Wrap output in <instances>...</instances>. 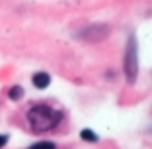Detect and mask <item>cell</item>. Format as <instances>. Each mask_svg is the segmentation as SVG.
<instances>
[{
	"mask_svg": "<svg viewBox=\"0 0 152 149\" xmlns=\"http://www.w3.org/2000/svg\"><path fill=\"white\" fill-rule=\"evenodd\" d=\"M80 137L84 141H90V143H96V141H98V136H96L92 130H82L80 131Z\"/></svg>",
	"mask_w": 152,
	"mask_h": 149,
	"instance_id": "52a82bcc",
	"label": "cell"
},
{
	"mask_svg": "<svg viewBox=\"0 0 152 149\" xmlns=\"http://www.w3.org/2000/svg\"><path fill=\"white\" fill-rule=\"evenodd\" d=\"M6 143H8V136H4V133H2V136H0V147H4Z\"/></svg>",
	"mask_w": 152,
	"mask_h": 149,
	"instance_id": "ba28073f",
	"label": "cell"
},
{
	"mask_svg": "<svg viewBox=\"0 0 152 149\" xmlns=\"http://www.w3.org/2000/svg\"><path fill=\"white\" fill-rule=\"evenodd\" d=\"M107 36H109V26H105V24H92V26L84 27L76 33V37L80 41H86V43H99Z\"/></svg>",
	"mask_w": 152,
	"mask_h": 149,
	"instance_id": "3957f363",
	"label": "cell"
},
{
	"mask_svg": "<svg viewBox=\"0 0 152 149\" xmlns=\"http://www.w3.org/2000/svg\"><path fill=\"white\" fill-rule=\"evenodd\" d=\"M31 82H33L35 88L43 90V88H47V86L51 85V77H49V73H35L31 77Z\"/></svg>",
	"mask_w": 152,
	"mask_h": 149,
	"instance_id": "277c9868",
	"label": "cell"
},
{
	"mask_svg": "<svg viewBox=\"0 0 152 149\" xmlns=\"http://www.w3.org/2000/svg\"><path fill=\"white\" fill-rule=\"evenodd\" d=\"M63 120V112L49 104H35L27 110V122H29V128L33 131H51L61 124Z\"/></svg>",
	"mask_w": 152,
	"mask_h": 149,
	"instance_id": "6da1fadb",
	"label": "cell"
},
{
	"mask_svg": "<svg viewBox=\"0 0 152 149\" xmlns=\"http://www.w3.org/2000/svg\"><path fill=\"white\" fill-rule=\"evenodd\" d=\"M27 149H57V145L53 141H37V143L29 145Z\"/></svg>",
	"mask_w": 152,
	"mask_h": 149,
	"instance_id": "8992f818",
	"label": "cell"
},
{
	"mask_svg": "<svg viewBox=\"0 0 152 149\" xmlns=\"http://www.w3.org/2000/svg\"><path fill=\"white\" fill-rule=\"evenodd\" d=\"M8 96H10V98H12V100H20V98H22V96H23V88H22V86H20V85L12 86V88H10V90H8Z\"/></svg>",
	"mask_w": 152,
	"mask_h": 149,
	"instance_id": "5b68a950",
	"label": "cell"
},
{
	"mask_svg": "<svg viewBox=\"0 0 152 149\" xmlns=\"http://www.w3.org/2000/svg\"><path fill=\"white\" fill-rule=\"evenodd\" d=\"M123 73L129 85H133L139 77V45H137V37L129 36L125 47V55H123Z\"/></svg>",
	"mask_w": 152,
	"mask_h": 149,
	"instance_id": "7a4b0ae2",
	"label": "cell"
}]
</instances>
